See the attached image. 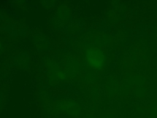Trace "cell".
I'll return each mask as SVG.
<instances>
[{
	"instance_id": "6da1fadb",
	"label": "cell",
	"mask_w": 157,
	"mask_h": 118,
	"mask_svg": "<svg viewBox=\"0 0 157 118\" xmlns=\"http://www.w3.org/2000/svg\"><path fill=\"white\" fill-rule=\"evenodd\" d=\"M86 57L88 63L94 68H99L104 63V57L98 50L90 49L88 51Z\"/></svg>"
}]
</instances>
